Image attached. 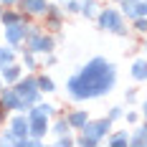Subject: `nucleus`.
Masks as SVG:
<instances>
[{"label": "nucleus", "instance_id": "bb28decb", "mask_svg": "<svg viewBox=\"0 0 147 147\" xmlns=\"http://www.w3.org/2000/svg\"><path fill=\"white\" fill-rule=\"evenodd\" d=\"M145 51H147V43H145Z\"/></svg>", "mask_w": 147, "mask_h": 147}, {"label": "nucleus", "instance_id": "39448f33", "mask_svg": "<svg viewBox=\"0 0 147 147\" xmlns=\"http://www.w3.org/2000/svg\"><path fill=\"white\" fill-rule=\"evenodd\" d=\"M26 20H20V23H13V26H5V38H8V43L10 46H20L26 43Z\"/></svg>", "mask_w": 147, "mask_h": 147}, {"label": "nucleus", "instance_id": "20e7f679", "mask_svg": "<svg viewBox=\"0 0 147 147\" xmlns=\"http://www.w3.org/2000/svg\"><path fill=\"white\" fill-rule=\"evenodd\" d=\"M0 102L5 104V109H15V112H28L26 104H23V96L15 91V89H0Z\"/></svg>", "mask_w": 147, "mask_h": 147}, {"label": "nucleus", "instance_id": "1a4fd4ad", "mask_svg": "<svg viewBox=\"0 0 147 147\" xmlns=\"http://www.w3.org/2000/svg\"><path fill=\"white\" fill-rule=\"evenodd\" d=\"M132 79H137V81H147V59H137L132 63Z\"/></svg>", "mask_w": 147, "mask_h": 147}, {"label": "nucleus", "instance_id": "4be33fe9", "mask_svg": "<svg viewBox=\"0 0 147 147\" xmlns=\"http://www.w3.org/2000/svg\"><path fill=\"white\" fill-rule=\"evenodd\" d=\"M59 145H74V140L69 137V134H61V137H59Z\"/></svg>", "mask_w": 147, "mask_h": 147}, {"label": "nucleus", "instance_id": "f257e3e1", "mask_svg": "<svg viewBox=\"0 0 147 147\" xmlns=\"http://www.w3.org/2000/svg\"><path fill=\"white\" fill-rule=\"evenodd\" d=\"M117 84V69L112 61L102 59H91L86 66H81L79 74H74L66 81V91L74 102H84V99H96L109 94Z\"/></svg>", "mask_w": 147, "mask_h": 147}, {"label": "nucleus", "instance_id": "cd10ccee", "mask_svg": "<svg viewBox=\"0 0 147 147\" xmlns=\"http://www.w3.org/2000/svg\"><path fill=\"white\" fill-rule=\"evenodd\" d=\"M134 3H140V0H134Z\"/></svg>", "mask_w": 147, "mask_h": 147}, {"label": "nucleus", "instance_id": "4468645a", "mask_svg": "<svg viewBox=\"0 0 147 147\" xmlns=\"http://www.w3.org/2000/svg\"><path fill=\"white\" fill-rule=\"evenodd\" d=\"M0 20H3L5 26H13V23H20V20H26V15H23V13H15V10H5Z\"/></svg>", "mask_w": 147, "mask_h": 147}, {"label": "nucleus", "instance_id": "2eb2a0df", "mask_svg": "<svg viewBox=\"0 0 147 147\" xmlns=\"http://www.w3.org/2000/svg\"><path fill=\"white\" fill-rule=\"evenodd\" d=\"M109 145H114V147H119V145H129V132H127V129L114 132L112 137H109Z\"/></svg>", "mask_w": 147, "mask_h": 147}, {"label": "nucleus", "instance_id": "6ab92c4d", "mask_svg": "<svg viewBox=\"0 0 147 147\" xmlns=\"http://www.w3.org/2000/svg\"><path fill=\"white\" fill-rule=\"evenodd\" d=\"M66 13H81V3L79 0H66Z\"/></svg>", "mask_w": 147, "mask_h": 147}, {"label": "nucleus", "instance_id": "7ed1b4c3", "mask_svg": "<svg viewBox=\"0 0 147 147\" xmlns=\"http://www.w3.org/2000/svg\"><path fill=\"white\" fill-rule=\"evenodd\" d=\"M112 124H114V122H112L109 117H102V119H89L86 124H84V129H81V132L102 142L104 137H107V134L112 132Z\"/></svg>", "mask_w": 147, "mask_h": 147}, {"label": "nucleus", "instance_id": "a878e982", "mask_svg": "<svg viewBox=\"0 0 147 147\" xmlns=\"http://www.w3.org/2000/svg\"><path fill=\"white\" fill-rule=\"evenodd\" d=\"M142 114H145V119H147V99H145V104H142Z\"/></svg>", "mask_w": 147, "mask_h": 147}, {"label": "nucleus", "instance_id": "ddd939ff", "mask_svg": "<svg viewBox=\"0 0 147 147\" xmlns=\"http://www.w3.org/2000/svg\"><path fill=\"white\" fill-rule=\"evenodd\" d=\"M81 13L86 15V18H96V15H99V5H96V0H84V3H81Z\"/></svg>", "mask_w": 147, "mask_h": 147}, {"label": "nucleus", "instance_id": "a211bd4d", "mask_svg": "<svg viewBox=\"0 0 147 147\" xmlns=\"http://www.w3.org/2000/svg\"><path fill=\"white\" fill-rule=\"evenodd\" d=\"M132 28L137 30V33H142V36H147V18L145 15H137L132 20Z\"/></svg>", "mask_w": 147, "mask_h": 147}, {"label": "nucleus", "instance_id": "423d86ee", "mask_svg": "<svg viewBox=\"0 0 147 147\" xmlns=\"http://www.w3.org/2000/svg\"><path fill=\"white\" fill-rule=\"evenodd\" d=\"M10 132L20 140V137H28L30 134V122H28V114H15L10 119Z\"/></svg>", "mask_w": 147, "mask_h": 147}, {"label": "nucleus", "instance_id": "f8f14e48", "mask_svg": "<svg viewBox=\"0 0 147 147\" xmlns=\"http://www.w3.org/2000/svg\"><path fill=\"white\" fill-rule=\"evenodd\" d=\"M129 145H147V124L137 127L134 134H129Z\"/></svg>", "mask_w": 147, "mask_h": 147}, {"label": "nucleus", "instance_id": "9d476101", "mask_svg": "<svg viewBox=\"0 0 147 147\" xmlns=\"http://www.w3.org/2000/svg\"><path fill=\"white\" fill-rule=\"evenodd\" d=\"M3 79H5L8 84H15V81L20 79V66H15V63H8V66H3Z\"/></svg>", "mask_w": 147, "mask_h": 147}, {"label": "nucleus", "instance_id": "0eeeda50", "mask_svg": "<svg viewBox=\"0 0 147 147\" xmlns=\"http://www.w3.org/2000/svg\"><path fill=\"white\" fill-rule=\"evenodd\" d=\"M66 119H69L71 129H84V124L89 122V114H86V109H71L66 114Z\"/></svg>", "mask_w": 147, "mask_h": 147}, {"label": "nucleus", "instance_id": "f3484780", "mask_svg": "<svg viewBox=\"0 0 147 147\" xmlns=\"http://www.w3.org/2000/svg\"><path fill=\"white\" fill-rule=\"evenodd\" d=\"M13 61H15L13 48H0V69H3V66H8V63H13Z\"/></svg>", "mask_w": 147, "mask_h": 147}, {"label": "nucleus", "instance_id": "aec40b11", "mask_svg": "<svg viewBox=\"0 0 147 147\" xmlns=\"http://www.w3.org/2000/svg\"><path fill=\"white\" fill-rule=\"evenodd\" d=\"M122 114H124V112H122V107H112V109H109V114H107V117L112 119V122H117V119L122 117Z\"/></svg>", "mask_w": 147, "mask_h": 147}, {"label": "nucleus", "instance_id": "f03ea898", "mask_svg": "<svg viewBox=\"0 0 147 147\" xmlns=\"http://www.w3.org/2000/svg\"><path fill=\"white\" fill-rule=\"evenodd\" d=\"M96 20H99V26H102L104 30H109V33H117V36H127V33H129V28L124 26V13L117 10V8H104V10H99Z\"/></svg>", "mask_w": 147, "mask_h": 147}, {"label": "nucleus", "instance_id": "5701e85b", "mask_svg": "<svg viewBox=\"0 0 147 147\" xmlns=\"http://www.w3.org/2000/svg\"><path fill=\"white\" fill-rule=\"evenodd\" d=\"M137 119H140V114H137V112H127V122H129V124H134Z\"/></svg>", "mask_w": 147, "mask_h": 147}, {"label": "nucleus", "instance_id": "9b49d317", "mask_svg": "<svg viewBox=\"0 0 147 147\" xmlns=\"http://www.w3.org/2000/svg\"><path fill=\"white\" fill-rule=\"evenodd\" d=\"M51 132H56L59 137H61V134H69V132H71V124H69V119H66V117H59L56 122H53Z\"/></svg>", "mask_w": 147, "mask_h": 147}, {"label": "nucleus", "instance_id": "6e6552de", "mask_svg": "<svg viewBox=\"0 0 147 147\" xmlns=\"http://www.w3.org/2000/svg\"><path fill=\"white\" fill-rule=\"evenodd\" d=\"M20 5L28 15H43L48 8V0H20Z\"/></svg>", "mask_w": 147, "mask_h": 147}, {"label": "nucleus", "instance_id": "393cba45", "mask_svg": "<svg viewBox=\"0 0 147 147\" xmlns=\"http://www.w3.org/2000/svg\"><path fill=\"white\" fill-rule=\"evenodd\" d=\"M0 3H3V5H8V8H10V5H18V3H20V0H0Z\"/></svg>", "mask_w": 147, "mask_h": 147}, {"label": "nucleus", "instance_id": "dca6fc26", "mask_svg": "<svg viewBox=\"0 0 147 147\" xmlns=\"http://www.w3.org/2000/svg\"><path fill=\"white\" fill-rule=\"evenodd\" d=\"M38 89L46 91V94H51V91H56V84H53V79H48V76H38Z\"/></svg>", "mask_w": 147, "mask_h": 147}, {"label": "nucleus", "instance_id": "412c9836", "mask_svg": "<svg viewBox=\"0 0 147 147\" xmlns=\"http://www.w3.org/2000/svg\"><path fill=\"white\" fill-rule=\"evenodd\" d=\"M124 99H127V104H132V102H137V89H129V91H127V96H124Z\"/></svg>", "mask_w": 147, "mask_h": 147}, {"label": "nucleus", "instance_id": "b1692460", "mask_svg": "<svg viewBox=\"0 0 147 147\" xmlns=\"http://www.w3.org/2000/svg\"><path fill=\"white\" fill-rule=\"evenodd\" d=\"M46 63H48V66H53V63H56V56H53V53H48V56H46Z\"/></svg>", "mask_w": 147, "mask_h": 147}]
</instances>
